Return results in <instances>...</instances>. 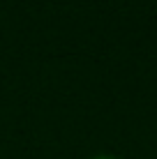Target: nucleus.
Instances as JSON below:
<instances>
[{
	"label": "nucleus",
	"instance_id": "obj_1",
	"mask_svg": "<svg viewBox=\"0 0 157 159\" xmlns=\"http://www.w3.org/2000/svg\"><path fill=\"white\" fill-rule=\"evenodd\" d=\"M93 159H116V157H109V155H97V157H93Z\"/></svg>",
	"mask_w": 157,
	"mask_h": 159
}]
</instances>
